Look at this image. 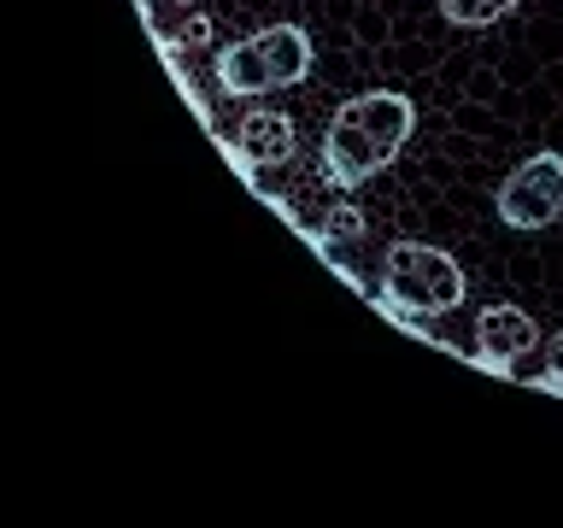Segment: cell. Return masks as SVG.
<instances>
[{"label": "cell", "instance_id": "1", "mask_svg": "<svg viewBox=\"0 0 563 528\" xmlns=\"http://www.w3.org/2000/svg\"><path fill=\"white\" fill-rule=\"evenodd\" d=\"M417 130V106L399 88H369L352 95L341 112L329 118L323 135V183L329 188H364L399 158V147Z\"/></svg>", "mask_w": 563, "mask_h": 528}, {"label": "cell", "instance_id": "2", "mask_svg": "<svg viewBox=\"0 0 563 528\" xmlns=\"http://www.w3.org/2000/svg\"><path fill=\"white\" fill-rule=\"evenodd\" d=\"M470 299V276L446 246L429 241H394L382 253V306L417 323V317H440L457 311Z\"/></svg>", "mask_w": 563, "mask_h": 528}, {"label": "cell", "instance_id": "3", "mask_svg": "<svg viewBox=\"0 0 563 528\" xmlns=\"http://www.w3.org/2000/svg\"><path fill=\"white\" fill-rule=\"evenodd\" d=\"M311 77V35L299 24H264L241 42L218 47L223 95H276Z\"/></svg>", "mask_w": 563, "mask_h": 528}, {"label": "cell", "instance_id": "4", "mask_svg": "<svg viewBox=\"0 0 563 528\" xmlns=\"http://www.w3.org/2000/svg\"><path fill=\"white\" fill-rule=\"evenodd\" d=\"M499 218L510 229H552L563 218V153L540 147L499 183Z\"/></svg>", "mask_w": 563, "mask_h": 528}, {"label": "cell", "instance_id": "5", "mask_svg": "<svg viewBox=\"0 0 563 528\" xmlns=\"http://www.w3.org/2000/svg\"><path fill=\"white\" fill-rule=\"evenodd\" d=\"M534 346H540V329H534V317H528L522 306H482L475 311V359H482L487 370L510 376L517 359L534 352Z\"/></svg>", "mask_w": 563, "mask_h": 528}, {"label": "cell", "instance_id": "6", "mask_svg": "<svg viewBox=\"0 0 563 528\" xmlns=\"http://www.w3.org/2000/svg\"><path fill=\"white\" fill-rule=\"evenodd\" d=\"M299 147V135H294V118L288 112H246L241 118V130H235V165L241 170H258V165H288Z\"/></svg>", "mask_w": 563, "mask_h": 528}, {"label": "cell", "instance_id": "7", "mask_svg": "<svg viewBox=\"0 0 563 528\" xmlns=\"http://www.w3.org/2000/svg\"><path fill=\"white\" fill-rule=\"evenodd\" d=\"M440 18L457 30H487V24H499V18H510L522 7V0H434Z\"/></svg>", "mask_w": 563, "mask_h": 528}, {"label": "cell", "instance_id": "8", "mask_svg": "<svg viewBox=\"0 0 563 528\" xmlns=\"http://www.w3.org/2000/svg\"><path fill=\"white\" fill-rule=\"evenodd\" d=\"M311 241L323 246V253H341V246L364 241V211L358 206H329V218L311 229Z\"/></svg>", "mask_w": 563, "mask_h": 528}, {"label": "cell", "instance_id": "9", "mask_svg": "<svg viewBox=\"0 0 563 528\" xmlns=\"http://www.w3.org/2000/svg\"><path fill=\"white\" fill-rule=\"evenodd\" d=\"M545 352H552V370L540 376V387H545V394H563V329L545 341Z\"/></svg>", "mask_w": 563, "mask_h": 528}, {"label": "cell", "instance_id": "10", "mask_svg": "<svg viewBox=\"0 0 563 528\" xmlns=\"http://www.w3.org/2000/svg\"><path fill=\"white\" fill-rule=\"evenodd\" d=\"M183 35H188L194 47H206V42H211V18H188V24H183Z\"/></svg>", "mask_w": 563, "mask_h": 528}, {"label": "cell", "instance_id": "11", "mask_svg": "<svg viewBox=\"0 0 563 528\" xmlns=\"http://www.w3.org/2000/svg\"><path fill=\"white\" fill-rule=\"evenodd\" d=\"M176 7H194V0H176Z\"/></svg>", "mask_w": 563, "mask_h": 528}]
</instances>
